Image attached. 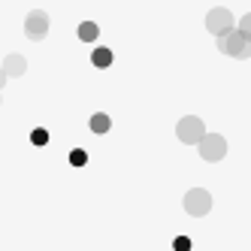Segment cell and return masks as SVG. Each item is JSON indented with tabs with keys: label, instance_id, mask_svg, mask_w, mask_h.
<instances>
[{
	"label": "cell",
	"instance_id": "obj_8",
	"mask_svg": "<svg viewBox=\"0 0 251 251\" xmlns=\"http://www.w3.org/2000/svg\"><path fill=\"white\" fill-rule=\"evenodd\" d=\"M79 40H85V43L97 40V25H91V22H82V25H79Z\"/></svg>",
	"mask_w": 251,
	"mask_h": 251
},
{
	"label": "cell",
	"instance_id": "obj_11",
	"mask_svg": "<svg viewBox=\"0 0 251 251\" xmlns=\"http://www.w3.org/2000/svg\"><path fill=\"white\" fill-rule=\"evenodd\" d=\"M236 30L242 33V37H245V40H251V12H248V15H245V19L239 22V27H236Z\"/></svg>",
	"mask_w": 251,
	"mask_h": 251
},
{
	"label": "cell",
	"instance_id": "obj_12",
	"mask_svg": "<svg viewBox=\"0 0 251 251\" xmlns=\"http://www.w3.org/2000/svg\"><path fill=\"white\" fill-rule=\"evenodd\" d=\"M30 139H33V146H46V142H49V133H46L43 127H37V130L30 133Z\"/></svg>",
	"mask_w": 251,
	"mask_h": 251
},
{
	"label": "cell",
	"instance_id": "obj_7",
	"mask_svg": "<svg viewBox=\"0 0 251 251\" xmlns=\"http://www.w3.org/2000/svg\"><path fill=\"white\" fill-rule=\"evenodd\" d=\"M25 67H27V64H25V58H22V55H9V58H6V64L0 67V70H3L6 76H22V73H25Z\"/></svg>",
	"mask_w": 251,
	"mask_h": 251
},
{
	"label": "cell",
	"instance_id": "obj_6",
	"mask_svg": "<svg viewBox=\"0 0 251 251\" xmlns=\"http://www.w3.org/2000/svg\"><path fill=\"white\" fill-rule=\"evenodd\" d=\"M206 27L215 33V37H224L227 30H233V15L227 9H212L206 15Z\"/></svg>",
	"mask_w": 251,
	"mask_h": 251
},
{
	"label": "cell",
	"instance_id": "obj_3",
	"mask_svg": "<svg viewBox=\"0 0 251 251\" xmlns=\"http://www.w3.org/2000/svg\"><path fill=\"white\" fill-rule=\"evenodd\" d=\"M200 157L203 160H209V164H218V160L227 154V142H224V136H218V133H209V136H203L200 142Z\"/></svg>",
	"mask_w": 251,
	"mask_h": 251
},
{
	"label": "cell",
	"instance_id": "obj_13",
	"mask_svg": "<svg viewBox=\"0 0 251 251\" xmlns=\"http://www.w3.org/2000/svg\"><path fill=\"white\" fill-rule=\"evenodd\" d=\"M173 248H176V251H191V239H188V236H176V239H173Z\"/></svg>",
	"mask_w": 251,
	"mask_h": 251
},
{
	"label": "cell",
	"instance_id": "obj_2",
	"mask_svg": "<svg viewBox=\"0 0 251 251\" xmlns=\"http://www.w3.org/2000/svg\"><path fill=\"white\" fill-rule=\"evenodd\" d=\"M182 206H185L188 215H194V218H203V215H209V209H212V194L206 188H191L185 194Z\"/></svg>",
	"mask_w": 251,
	"mask_h": 251
},
{
	"label": "cell",
	"instance_id": "obj_9",
	"mask_svg": "<svg viewBox=\"0 0 251 251\" xmlns=\"http://www.w3.org/2000/svg\"><path fill=\"white\" fill-rule=\"evenodd\" d=\"M112 64V51L109 49H97L94 51V67H109Z\"/></svg>",
	"mask_w": 251,
	"mask_h": 251
},
{
	"label": "cell",
	"instance_id": "obj_14",
	"mask_svg": "<svg viewBox=\"0 0 251 251\" xmlns=\"http://www.w3.org/2000/svg\"><path fill=\"white\" fill-rule=\"evenodd\" d=\"M85 160H88V157H85V151H82V149H76L73 154H70V164H73V167H82Z\"/></svg>",
	"mask_w": 251,
	"mask_h": 251
},
{
	"label": "cell",
	"instance_id": "obj_15",
	"mask_svg": "<svg viewBox=\"0 0 251 251\" xmlns=\"http://www.w3.org/2000/svg\"><path fill=\"white\" fill-rule=\"evenodd\" d=\"M3 82H6V73H3V70H0V88H3Z\"/></svg>",
	"mask_w": 251,
	"mask_h": 251
},
{
	"label": "cell",
	"instance_id": "obj_5",
	"mask_svg": "<svg viewBox=\"0 0 251 251\" xmlns=\"http://www.w3.org/2000/svg\"><path fill=\"white\" fill-rule=\"evenodd\" d=\"M46 33H49V15L43 9H33L27 15V40L40 43V40H46Z\"/></svg>",
	"mask_w": 251,
	"mask_h": 251
},
{
	"label": "cell",
	"instance_id": "obj_1",
	"mask_svg": "<svg viewBox=\"0 0 251 251\" xmlns=\"http://www.w3.org/2000/svg\"><path fill=\"white\" fill-rule=\"evenodd\" d=\"M218 49L230 58H251V40H245L236 27L227 30L224 37H218Z\"/></svg>",
	"mask_w": 251,
	"mask_h": 251
},
{
	"label": "cell",
	"instance_id": "obj_4",
	"mask_svg": "<svg viewBox=\"0 0 251 251\" xmlns=\"http://www.w3.org/2000/svg\"><path fill=\"white\" fill-rule=\"evenodd\" d=\"M176 136L182 142H188V146H194V142H200L206 136V127H203V121L197 115H185L178 121V127H176Z\"/></svg>",
	"mask_w": 251,
	"mask_h": 251
},
{
	"label": "cell",
	"instance_id": "obj_10",
	"mask_svg": "<svg viewBox=\"0 0 251 251\" xmlns=\"http://www.w3.org/2000/svg\"><path fill=\"white\" fill-rule=\"evenodd\" d=\"M91 130H94V133H106V130H109V118H106L103 112L94 115V118H91Z\"/></svg>",
	"mask_w": 251,
	"mask_h": 251
}]
</instances>
